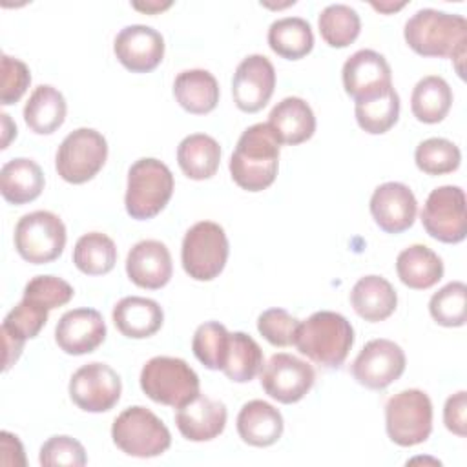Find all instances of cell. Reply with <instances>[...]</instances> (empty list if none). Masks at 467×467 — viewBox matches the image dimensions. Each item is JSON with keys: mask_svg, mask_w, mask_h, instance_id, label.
Instances as JSON below:
<instances>
[{"mask_svg": "<svg viewBox=\"0 0 467 467\" xmlns=\"http://www.w3.org/2000/svg\"><path fill=\"white\" fill-rule=\"evenodd\" d=\"M409 47L421 57L451 58L463 78V60L467 55V22L462 15L445 13L432 7L416 11L403 29Z\"/></svg>", "mask_w": 467, "mask_h": 467, "instance_id": "obj_1", "label": "cell"}, {"mask_svg": "<svg viewBox=\"0 0 467 467\" xmlns=\"http://www.w3.org/2000/svg\"><path fill=\"white\" fill-rule=\"evenodd\" d=\"M279 140L266 122L246 128L230 157V175L246 192H263L277 177Z\"/></svg>", "mask_w": 467, "mask_h": 467, "instance_id": "obj_2", "label": "cell"}, {"mask_svg": "<svg viewBox=\"0 0 467 467\" xmlns=\"http://www.w3.org/2000/svg\"><path fill=\"white\" fill-rule=\"evenodd\" d=\"M294 345L316 365L337 368L345 363L354 345V328L345 316L319 310L299 321Z\"/></svg>", "mask_w": 467, "mask_h": 467, "instance_id": "obj_3", "label": "cell"}, {"mask_svg": "<svg viewBox=\"0 0 467 467\" xmlns=\"http://www.w3.org/2000/svg\"><path fill=\"white\" fill-rule=\"evenodd\" d=\"M171 193L173 175L170 168L159 159H139L128 170L124 204L131 219L146 221L155 217L166 208Z\"/></svg>", "mask_w": 467, "mask_h": 467, "instance_id": "obj_4", "label": "cell"}, {"mask_svg": "<svg viewBox=\"0 0 467 467\" xmlns=\"http://www.w3.org/2000/svg\"><path fill=\"white\" fill-rule=\"evenodd\" d=\"M113 443L128 456L155 458L171 445V434L164 421L142 405L124 409L111 425Z\"/></svg>", "mask_w": 467, "mask_h": 467, "instance_id": "obj_5", "label": "cell"}, {"mask_svg": "<svg viewBox=\"0 0 467 467\" xmlns=\"http://www.w3.org/2000/svg\"><path fill=\"white\" fill-rule=\"evenodd\" d=\"M140 389L155 403L182 407L199 396V376L181 358L155 356L140 370Z\"/></svg>", "mask_w": 467, "mask_h": 467, "instance_id": "obj_6", "label": "cell"}, {"mask_svg": "<svg viewBox=\"0 0 467 467\" xmlns=\"http://www.w3.org/2000/svg\"><path fill=\"white\" fill-rule=\"evenodd\" d=\"M228 250L223 226L213 221H199L184 234L181 246L182 268L195 281H212L223 272Z\"/></svg>", "mask_w": 467, "mask_h": 467, "instance_id": "obj_7", "label": "cell"}, {"mask_svg": "<svg viewBox=\"0 0 467 467\" xmlns=\"http://www.w3.org/2000/svg\"><path fill=\"white\" fill-rule=\"evenodd\" d=\"M385 429L389 438L401 447L423 443L432 431V403L420 389H407L385 405Z\"/></svg>", "mask_w": 467, "mask_h": 467, "instance_id": "obj_8", "label": "cell"}, {"mask_svg": "<svg viewBox=\"0 0 467 467\" xmlns=\"http://www.w3.org/2000/svg\"><path fill=\"white\" fill-rule=\"evenodd\" d=\"M15 248L31 265H46L60 257L66 246L62 219L47 210H36L18 219L15 226Z\"/></svg>", "mask_w": 467, "mask_h": 467, "instance_id": "obj_9", "label": "cell"}, {"mask_svg": "<svg viewBox=\"0 0 467 467\" xmlns=\"http://www.w3.org/2000/svg\"><path fill=\"white\" fill-rule=\"evenodd\" d=\"M108 159V142L93 128H78L66 135L55 157L57 173L71 184L91 181Z\"/></svg>", "mask_w": 467, "mask_h": 467, "instance_id": "obj_10", "label": "cell"}, {"mask_svg": "<svg viewBox=\"0 0 467 467\" xmlns=\"http://www.w3.org/2000/svg\"><path fill=\"white\" fill-rule=\"evenodd\" d=\"M421 224L436 241L447 244L462 243L467 235L463 190L452 184L434 188L423 204Z\"/></svg>", "mask_w": 467, "mask_h": 467, "instance_id": "obj_11", "label": "cell"}, {"mask_svg": "<svg viewBox=\"0 0 467 467\" xmlns=\"http://www.w3.org/2000/svg\"><path fill=\"white\" fill-rule=\"evenodd\" d=\"M120 376L100 361L82 365L69 379V398L86 412H106L113 409L120 400Z\"/></svg>", "mask_w": 467, "mask_h": 467, "instance_id": "obj_12", "label": "cell"}, {"mask_svg": "<svg viewBox=\"0 0 467 467\" xmlns=\"http://www.w3.org/2000/svg\"><path fill=\"white\" fill-rule=\"evenodd\" d=\"M259 378L263 390L272 400L288 405L303 400L308 394L316 381V372L306 361L292 354L279 352L274 354L266 365H263Z\"/></svg>", "mask_w": 467, "mask_h": 467, "instance_id": "obj_13", "label": "cell"}, {"mask_svg": "<svg viewBox=\"0 0 467 467\" xmlns=\"http://www.w3.org/2000/svg\"><path fill=\"white\" fill-rule=\"evenodd\" d=\"M405 352L390 339H372L356 356L350 370L354 379L372 390L387 389L405 370Z\"/></svg>", "mask_w": 467, "mask_h": 467, "instance_id": "obj_14", "label": "cell"}, {"mask_svg": "<svg viewBox=\"0 0 467 467\" xmlns=\"http://www.w3.org/2000/svg\"><path fill=\"white\" fill-rule=\"evenodd\" d=\"M343 88L356 102L385 95L392 89L389 62L374 49L356 51L343 64Z\"/></svg>", "mask_w": 467, "mask_h": 467, "instance_id": "obj_15", "label": "cell"}, {"mask_svg": "<svg viewBox=\"0 0 467 467\" xmlns=\"http://www.w3.org/2000/svg\"><path fill=\"white\" fill-rule=\"evenodd\" d=\"M275 88V69L265 55H248L239 62L232 78V97L244 113L263 109Z\"/></svg>", "mask_w": 467, "mask_h": 467, "instance_id": "obj_16", "label": "cell"}, {"mask_svg": "<svg viewBox=\"0 0 467 467\" xmlns=\"http://www.w3.org/2000/svg\"><path fill=\"white\" fill-rule=\"evenodd\" d=\"M113 51L128 71L150 73L162 62L164 38L150 26L131 24L117 33Z\"/></svg>", "mask_w": 467, "mask_h": 467, "instance_id": "obj_17", "label": "cell"}, {"mask_svg": "<svg viewBox=\"0 0 467 467\" xmlns=\"http://www.w3.org/2000/svg\"><path fill=\"white\" fill-rule=\"evenodd\" d=\"M106 339V323L95 308H73L62 314L55 327V341L69 356L97 350Z\"/></svg>", "mask_w": 467, "mask_h": 467, "instance_id": "obj_18", "label": "cell"}, {"mask_svg": "<svg viewBox=\"0 0 467 467\" xmlns=\"http://www.w3.org/2000/svg\"><path fill=\"white\" fill-rule=\"evenodd\" d=\"M418 202L412 190L403 182H383L370 197V213L387 234H401L414 224Z\"/></svg>", "mask_w": 467, "mask_h": 467, "instance_id": "obj_19", "label": "cell"}, {"mask_svg": "<svg viewBox=\"0 0 467 467\" xmlns=\"http://www.w3.org/2000/svg\"><path fill=\"white\" fill-rule=\"evenodd\" d=\"M173 265L170 250L164 243L144 239L131 246L126 257V274L130 281L140 288L159 290L171 279Z\"/></svg>", "mask_w": 467, "mask_h": 467, "instance_id": "obj_20", "label": "cell"}, {"mask_svg": "<svg viewBox=\"0 0 467 467\" xmlns=\"http://www.w3.org/2000/svg\"><path fill=\"white\" fill-rule=\"evenodd\" d=\"M47 312L49 310L44 306L24 297L7 312L0 328L4 345V370H9V367L20 358L24 343L38 336L47 321Z\"/></svg>", "mask_w": 467, "mask_h": 467, "instance_id": "obj_21", "label": "cell"}, {"mask_svg": "<svg viewBox=\"0 0 467 467\" xmlns=\"http://www.w3.org/2000/svg\"><path fill=\"white\" fill-rule=\"evenodd\" d=\"M226 416L228 412L223 401L199 394L177 409L175 425L190 441H210L224 431Z\"/></svg>", "mask_w": 467, "mask_h": 467, "instance_id": "obj_22", "label": "cell"}, {"mask_svg": "<svg viewBox=\"0 0 467 467\" xmlns=\"http://www.w3.org/2000/svg\"><path fill=\"white\" fill-rule=\"evenodd\" d=\"M279 144L296 146L308 140L316 131V117L312 108L301 97H286L277 102L270 115L268 122Z\"/></svg>", "mask_w": 467, "mask_h": 467, "instance_id": "obj_23", "label": "cell"}, {"mask_svg": "<svg viewBox=\"0 0 467 467\" xmlns=\"http://www.w3.org/2000/svg\"><path fill=\"white\" fill-rule=\"evenodd\" d=\"M113 323L117 330L130 339H144L161 330L164 312L155 299L128 296L113 306Z\"/></svg>", "mask_w": 467, "mask_h": 467, "instance_id": "obj_24", "label": "cell"}, {"mask_svg": "<svg viewBox=\"0 0 467 467\" xmlns=\"http://www.w3.org/2000/svg\"><path fill=\"white\" fill-rule=\"evenodd\" d=\"M283 429L281 412L263 400L244 403L237 414V432L241 440L252 447L274 445L281 438Z\"/></svg>", "mask_w": 467, "mask_h": 467, "instance_id": "obj_25", "label": "cell"}, {"mask_svg": "<svg viewBox=\"0 0 467 467\" xmlns=\"http://www.w3.org/2000/svg\"><path fill=\"white\" fill-rule=\"evenodd\" d=\"M350 305L359 317L378 323L392 316L398 305L394 286L381 275H365L350 290Z\"/></svg>", "mask_w": 467, "mask_h": 467, "instance_id": "obj_26", "label": "cell"}, {"mask_svg": "<svg viewBox=\"0 0 467 467\" xmlns=\"http://www.w3.org/2000/svg\"><path fill=\"white\" fill-rule=\"evenodd\" d=\"M44 184V171L33 159H11L0 170V193L11 204L35 201L42 193Z\"/></svg>", "mask_w": 467, "mask_h": 467, "instance_id": "obj_27", "label": "cell"}, {"mask_svg": "<svg viewBox=\"0 0 467 467\" xmlns=\"http://www.w3.org/2000/svg\"><path fill=\"white\" fill-rule=\"evenodd\" d=\"M400 281L412 290H427L443 277L440 255L425 244H410L396 257Z\"/></svg>", "mask_w": 467, "mask_h": 467, "instance_id": "obj_28", "label": "cell"}, {"mask_svg": "<svg viewBox=\"0 0 467 467\" xmlns=\"http://www.w3.org/2000/svg\"><path fill=\"white\" fill-rule=\"evenodd\" d=\"M173 97L188 113H210L219 102L217 78L206 69L181 71L173 82Z\"/></svg>", "mask_w": 467, "mask_h": 467, "instance_id": "obj_29", "label": "cell"}, {"mask_svg": "<svg viewBox=\"0 0 467 467\" xmlns=\"http://www.w3.org/2000/svg\"><path fill=\"white\" fill-rule=\"evenodd\" d=\"M66 111L67 104L64 95L49 84H40L24 106V120L33 133L49 135L64 124Z\"/></svg>", "mask_w": 467, "mask_h": 467, "instance_id": "obj_30", "label": "cell"}, {"mask_svg": "<svg viewBox=\"0 0 467 467\" xmlns=\"http://www.w3.org/2000/svg\"><path fill=\"white\" fill-rule=\"evenodd\" d=\"M177 162L188 179H210L219 170L221 146L206 133H192L179 142Z\"/></svg>", "mask_w": 467, "mask_h": 467, "instance_id": "obj_31", "label": "cell"}, {"mask_svg": "<svg viewBox=\"0 0 467 467\" xmlns=\"http://www.w3.org/2000/svg\"><path fill=\"white\" fill-rule=\"evenodd\" d=\"M268 46L286 60H299L314 47L312 27L301 16L279 18L268 27Z\"/></svg>", "mask_w": 467, "mask_h": 467, "instance_id": "obj_32", "label": "cell"}, {"mask_svg": "<svg viewBox=\"0 0 467 467\" xmlns=\"http://www.w3.org/2000/svg\"><path fill=\"white\" fill-rule=\"evenodd\" d=\"M452 104V91L445 78L429 75L418 80L410 95L412 115L423 124L441 122Z\"/></svg>", "mask_w": 467, "mask_h": 467, "instance_id": "obj_33", "label": "cell"}, {"mask_svg": "<svg viewBox=\"0 0 467 467\" xmlns=\"http://www.w3.org/2000/svg\"><path fill=\"white\" fill-rule=\"evenodd\" d=\"M263 368V350L257 341L244 332H230L223 372L230 381L248 383Z\"/></svg>", "mask_w": 467, "mask_h": 467, "instance_id": "obj_34", "label": "cell"}, {"mask_svg": "<svg viewBox=\"0 0 467 467\" xmlns=\"http://www.w3.org/2000/svg\"><path fill=\"white\" fill-rule=\"evenodd\" d=\"M73 263L86 275H104L117 263V246L102 232H89L78 237L73 248Z\"/></svg>", "mask_w": 467, "mask_h": 467, "instance_id": "obj_35", "label": "cell"}, {"mask_svg": "<svg viewBox=\"0 0 467 467\" xmlns=\"http://www.w3.org/2000/svg\"><path fill=\"white\" fill-rule=\"evenodd\" d=\"M317 26H319L321 38L330 47L350 46L361 31V20L358 11L347 4L327 5L319 15Z\"/></svg>", "mask_w": 467, "mask_h": 467, "instance_id": "obj_36", "label": "cell"}, {"mask_svg": "<svg viewBox=\"0 0 467 467\" xmlns=\"http://www.w3.org/2000/svg\"><path fill=\"white\" fill-rule=\"evenodd\" d=\"M356 120L359 128L370 135L387 133L400 117V97L396 89H389L385 95L356 102Z\"/></svg>", "mask_w": 467, "mask_h": 467, "instance_id": "obj_37", "label": "cell"}, {"mask_svg": "<svg viewBox=\"0 0 467 467\" xmlns=\"http://www.w3.org/2000/svg\"><path fill=\"white\" fill-rule=\"evenodd\" d=\"M414 161L427 175H445L458 170L462 153L454 142L441 137H431L416 146Z\"/></svg>", "mask_w": 467, "mask_h": 467, "instance_id": "obj_38", "label": "cell"}, {"mask_svg": "<svg viewBox=\"0 0 467 467\" xmlns=\"http://www.w3.org/2000/svg\"><path fill=\"white\" fill-rule=\"evenodd\" d=\"M432 319L441 327H463L467 319V286L462 281H451L432 294L429 301Z\"/></svg>", "mask_w": 467, "mask_h": 467, "instance_id": "obj_39", "label": "cell"}, {"mask_svg": "<svg viewBox=\"0 0 467 467\" xmlns=\"http://www.w3.org/2000/svg\"><path fill=\"white\" fill-rule=\"evenodd\" d=\"M230 332L219 321H206L197 327L192 350L195 358L210 370H221L224 365L226 350H228Z\"/></svg>", "mask_w": 467, "mask_h": 467, "instance_id": "obj_40", "label": "cell"}, {"mask_svg": "<svg viewBox=\"0 0 467 467\" xmlns=\"http://www.w3.org/2000/svg\"><path fill=\"white\" fill-rule=\"evenodd\" d=\"M73 286L57 275H36L24 288V299H29L46 310L58 308L71 301Z\"/></svg>", "mask_w": 467, "mask_h": 467, "instance_id": "obj_41", "label": "cell"}, {"mask_svg": "<svg viewBox=\"0 0 467 467\" xmlns=\"http://www.w3.org/2000/svg\"><path fill=\"white\" fill-rule=\"evenodd\" d=\"M299 319L294 317L285 308H268L257 317L259 334L274 347H290L294 345Z\"/></svg>", "mask_w": 467, "mask_h": 467, "instance_id": "obj_42", "label": "cell"}, {"mask_svg": "<svg viewBox=\"0 0 467 467\" xmlns=\"http://www.w3.org/2000/svg\"><path fill=\"white\" fill-rule=\"evenodd\" d=\"M40 465L51 467V465H71V467H82L86 465V451L82 443L71 436L57 434L51 436L44 445L40 447L38 454Z\"/></svg>", "mask_w": 467, "mask_h": 467, "instance_id": "obj_43", "label": "cell"}, {"mask_svg": "<svg viewBox=\"0 0 467 467\" xmlns=\"http://www.w3.org/2000/svg\"><path fill=\"white\" fill-rule=\"evenodd\" d=\"M31 73L29 67L9 55H2V86H0V102L2 106H11L22 99L29 88Z\"/></svg>", "mask_w": 467, "mask_h": 467, "instance_id": "obj_44", "label": "cell"}, {"mask_svg": "<svg viewBox=\"0 0 467 467\" xmlns=\"http://www.w3.org/2000/svg\"><path fill=\"white\" fill-rule=\"evenodd\" d=\"M443 423L445 427L456 434L465 436V425H467V392L460 390L447 398L443 407Z\"/></svg>", "mask_w": 467, "mask_h": 467, "instance_id": "obj_45", "label": "cell"}, {"mask_svg": "<svg viewBox=\"0 0 467 467\" xmlns=\"http://www.w3.org/2000/svg\"><path fill=\"white\" fill-rule=\"evenodd\" d=\"M2 124H4V140H2V148H7L9 144V139L11 137H16V126L11 124V119L7 113H2Z\"/></svg>", "mask_w": 467, "mask_h": 467, "instance_id": "obj_46", "label": "cell"}, {"mask_svg": "<svg viewBox=\"0 0 467 467\" xmlns=\"http://www.w3.org/2000/svg\"><path fill=\"white\" fill-rule=\"evenodd\" d=\"M171 5V2H164V4H161V2H146V4H133V7L135 9H139V11H144V13H151V15H155V13H159V11H162V9H168Z\"/></svg>", "mask_w": 467, "mask_h": 467, "instance_id": "obj_47", "label": "cell"}, {"mask_svg": "<svg viewBox=\"0 0 467 467\" xmlns=\"http://www.w3.org/2000/svg\"><path fill=\"white\" fill-rule=\"evenodd\" d=\"M376 9H379V11H385V13H389V11H396V9H400V7H403L405 4L401 2V4H398V5H383V4H372Z\"/></svg>", "mask_w": 467, "mask_h": 467, "instance_id": "obj_48", "label": "cell"}]
</instances>
